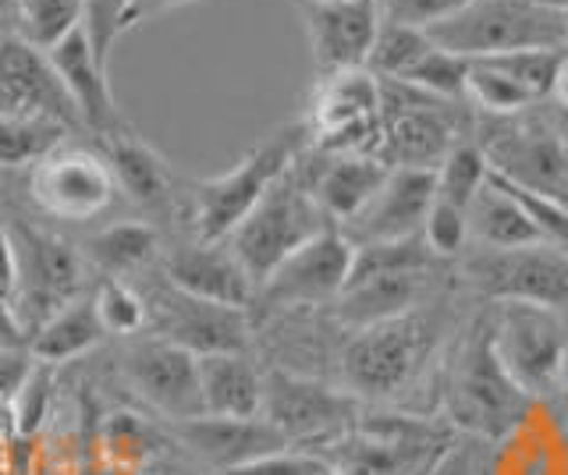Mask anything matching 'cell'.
I'll return each instance as SVG.
<instances>
[{
    "label": "cell",
    "instance_id": "8992f818",
    "mask_svg": "<svg viewBox=\"0 0 568 475\" xmlns=\"http://www.w3.org/2000/svg\"><path fill=\"white\" fill-rule=\"evenodd\" d=\"M476 146L505 182L568 206V138L537 114L484 117Z\"/></svg>",
    "mask_w": 568,
    "mask_h": 475
},
{
    "label": "cell",
    "instance_id": "f35d334b",
    "mask_svg": "<svg viewBox=\"0 0 568 475\" xmlns=\"http://www.w3.org/2000/svg\"><path fill=\"white\" fill-rule=\"evenodd\" d=\"M423 241L437 259H455L469 249V217L444 199H434L430 214L423 220Z\"/></svg>",
    "mask_w": 568,
    "mask_h": 475
},
{
    "label": "cell",
    "instance_id": "7a4b0ae2",
    "mask_svg": "<svg viewBox=\"0 0 568 475\" xmlns=\"http://www.w3.org/2000/svg\"><path fill=\"white\" fill-rule=\"evenodd\" d=\"M327 227L334 224L313 199V192L295 161V167L284 174L277 185H271V192H266L253 206V214L227 235L224 245L231 249V256L242 262L248 280L260 288L284 259L298 252L302 245L313 241L316 235H324Z\"/></svg>",
    "mask_w": 568,
    "mask_h": 475
},
{
    "label": "cell",
    "instance_id": "ffe728a7",
    "mask_svg": "<svg viewBox=\"0 0 568 475\" xmlns=\"http://www.w3.org/2000/svg\"><path fill=\"white\" fill-rule=\"evenodd\" d=\"M437 199V171L430 167H390L387 182L359 214H355L342 235L359 245L405 241L423 235V220Z\"/></svg>",
    "mask_w": 568,
    "mask_h": 475
},
{
    "label": "cell",
    "instance_id": "f6af8a7d",
    "mask_svg": "<svg viewBox=\"0 0 568 475\" xmlns=\"http://www.w3.org/2000/svg\"><path fill=\"white\" fill-rule=\"evenodd\" d=\"M0 348H26V333L4 298H0Z\"/></svg>",
    "mask_w": 568,
    "mask_h": 475
},
{
    "label": "cell",
    "instance_id": "9a60e30c",
    "mask_svg": "<svg viewBox=\"0 0 568 475\" xmlns=\"http://www.w3.org/2000/svg\"><path fill=\"white\" fill-rule=\"evenodd\" d=\"M352 262L355 245L342 235V227H327L263 280L256 288V302L271 312L334 306L352 277Z\"/></svg>",
    "mask_w": 568,
    "mask_h": 475
},
{
    "label": "cell",
    "instance_id": "f5cc1de1",
    "mask_svg": "<svg viewBox=\"0 0 568 475\" xmlns=\"http://www.w3.org/2000/svg\"><path fill=\"white\" fill-rule=\"evenodd\" d=\"M221 475H224V472H221Z\"/></svg>",
    "mask_w": 568,
    "mask_h": 475
},
{
    "label": "cell",
    "instance_id": "83f0119b",
    "mask_svg": "<svg viewBox=\"0 0 568 475\" xmlns=\"http://www.w3.org/2000/svg\"><path fill=\"white\" fill-rule=\"evenodd\" d=\"M103 338H106V330L97 316L93 295H82L71 306H64L58 316H50V320L26 341V348L40 365H64V362L89 355L97 344H103Z\"/></svg>",
    "mask_w": 568,
    "mask_h": 475
},
{
    "label": "cell",
    "instance_id": "e0dca14e",
    "mask_svg": "<svg viewBox=\"0 0 568 475\" xmlns=\"http://www.w3.org/2000/svg\"><path fill=\"white\" fill-rule=\"evenodd\" d=\"M121 380L164 419L185 422L203 415L200 359L164 338H132L121 351Z\"/></svg>",
    "mask_w": 568,
    "mask_h": 475
},
{
    "label": "cell",
    "instance_id": "d6a6232c",
    "mask_svg": "<svg viewBox=\"0 0 568 475\" xmlns=\"http://www.w3.org/2000/svg\"><path fill=\"white\" fill-rule=\"evenodd\" d=\"M18 32L40 50L58 47L85 19V0H14Z\"/></svg>",
    "mask_w": 568,
    "mask_h": 475
},
{
    "label": "cell",
    "instance_id": "6da1fadb",
    "mask_svg": "<svg viewBox=\"0 0 568 475\" xmlns=\"http://www.w3.org/2000/svg\"><path fill=\"white\" fill-rule=\"evenodd\" d=\"M306 125L281 128L242 161L217 174V178L195 182L189 192L192 203V238L200 241H227V235L253 214V206L295 167L306 143Z\"/></svg>",
    "mask_w": 568,
    "mask_h": 475
},
{
    "label": "cell",
    "instance_id": "ab89813d",
    "mask_svg": "<svg viewBox=\"0 0 568 475\" xmlns=\"http://www.w3.org/2000/svg\"><path fill=\"white\" fill-rule=\"evenodd\" d=\"M135 0H85V32H89V43H93L100 64L111 61V50L114 43L124 37V14Z\"/></svg>",
    "mask_w": 568,
    "mask_h": 475
},
{
    "label": "cell",
    "instance_id": "7c38bea8",
    "mask_svg": "<svg viewBox=\"0 0 568 475\" xmlns=\"http://www.w3.org/2000/svg\"><path fill=\"white\" fill-rule=\"evenodd\" d=\"M384 90L369 68L320 75L306 132L320 153H377Z\"/></svg>",
    "mask_w": 568,
    "mask_h": 475
},
{
    "label": "cell",
    "instance_id": "8fae6325",
    "mask_svg": "<svg viewBox=\"0 0 568 475\" xmlns=\"http://www.w3.org/2000/svg\"><path fill=\"white\" fill-rule=\"evenodd\" d=\"M263 419L288 444H316V440L334 444L359 419V397L345 386L274 365L263 373Z\"/></svg>",
    "mask_w": 568,
    "mask_h": 475
},
{
    "label": "cell",
    "instance_id": "484cf974",
    "mask_svg": "<svg viewBox=\"0 0 568 475\" xmlns=\"http://www.w3.org/2000/svg\"><path fill=\"white\" fill-rule=\"evenodd\" d=\"M100 153L106 156V164H111L118 188H124V196L156 217L171 214L174 196H178L174 192L178 182H174V171L168 167V161L150 143H142L135 132H124L114 138H103Z\"/></svg>",
    "mask_w": 568,
    "mask_h": 475
},
{
    "label": "cell",
    "instance_id": "836d02e7",
    "mask_svg": "<svg viewBox=\"0 0 568 475\" xmlns=\"http://www.w3.org/2000/svg\"><path fill=\"white\" fill-rule=\"evenodd\" d=\"M93 306H97L106 338H139V333L150 327L146 298H142L135 285H129V280H121V277L100 280L93 291Z\"/></svg>",
    "mask_w": 568,
    "mask_h": 475
},
{
    "label": "cell",
    "instance_id": "277c9868",
    "mask_svg": "<svg viewBox=\"0 0 568 475\" xmlns=\"http://www.w3.org/2000/svg\"><path fill=\"white\" fill-rule=\"evenodd\" d=\"M532 397L515 386L490 344V323L479 320L458 351L448 383V412L462 430L501 440L529 419Z\"/></svg>",
    "mask_w": 568,
    "mask_h": 475
},
{
    "label": "cell",
    "instance_id": "f907efd6",
    "mask_svg": "<svg viewBox=\"0 0 568 475\" xmlns=\"http://www.w3.org/2000/svg\"><path fill=\"white\" fill-rule=\"evenodd\" d=\"M529 4L547 8V11H558V14H565V11H568V0H529Z\"/></svg>",
    "mask_w": 568,
    "mask_h": 475
},
{
    "label": "cell",
    "instance_id": "60d3db41",
    "mask_svg": "<svg viewBox=\"0 0 568 475\" xmlns=\"http://www.w3.org/2000/svg\"><path fill=\"white\" fill-rule=\"evenodd\" d=\"M381 4V19L384 22H398V25H413L430 32L434 25L448 22L452 14H458L469 0H377Z\"/></svg>",
    "mask_w": 568,
    "mask_h": 475
},
{
    "label": "cell",
    "instance_id": "1f68e13d",
    "mask_svg": "<svg viewBox=\"0 0 568 475\" xmlns=\"http://www.w3.org/2000/svg\"><path fill=\"white\" fill-rule=\"evenodd\" d=\"M487 178H490V164L484 149L476 146V138H462L437 167V199L458 209H469V203L484 192Z\"/></svg>",
    "mask_w": 568,
    "mask_h": 475
},
{
    "label": "cell",
    "instance_id": "4316f807",
    "mask_svg": "<svg viewBox=\"0 0 568 475\" xmlns=\"http://www.w3.org/2000/svg\"><path fill=\"white\" fill-rule=\"evenodd\" d=\"M203 415L217 419H263V369L248 351L200 359Z\"/></svg>",
    "mask_w": 568,
    "mask_h": 475
},
{
    "label": "cell",
    "instance_id": "ba28073f",
    "mask_svg": "<svg viewBox=\"0 0 568 475\" xmlns=\"http://www.w3.org/2000/svg\"><path fill=\"white\" fill-rule=\"evenodd\" d=\"M384 111H381V143L377 156L390 167H430L437 171L462 138L466 117L462 103L437 100L402 82H384Z\"/></svg>",
    "mask_w": 568,
    "mask_h": 475
},
{
    "label": "cell",
    "instance_id": "8d00e7d4",
    "mask_svg": "<svg viewBox=\"0 0 568 475\" xmlns=\"http://www.w3.org/2000/svg\"><path fill=\"white\" fill-rule=\"evenodd\" d=\"M466 75H469V61L458 54H448V50H440L434 43L398 82L408 85V90L426 93V96L466 103Z\"/></svg>",
    "mask_w": 568,
    "mask_h": 475
},
{
    "label": "cell",
    "instance_id": "cb8c5ba5",
    "mask_svg": "<svg viewBox=\"0 0 568 475\" xmlns=\"http://www.w3.org/2000/svg\"><path fill=\"white\" fill-rule=\"evenodd\" d=\"M298 171L327 220L334 227H345L381 192L390 164L381 161L377 153H320V164L313 167L302 164L298 156Z\"/></svg>",
    "mask_w": 568,
    "mask_h": 475
},
{
    "label": "cell",
    "instance_id": "5bb4252c",
    "mask_svg": "<svg viewBox=\"0 0 568 475\" xmlns=\"http://www.w3.org/2000/svg\"><path fill=\"white\" fill-rule=\"evenodd\" d=\"M118 192V178L100 149L64 143L29 167V199L53 220H93L111 209Z\"/></svg>",
    "mask_w": 568,
    "mask_h": 475
},
{
    "label": "cell",
    "instance_id": "d6986e66",
    "mask_svg": "<svg viewBox=\"0 0 568 475\" xmlns=\"http://www.w3.org/2000/svg\"><path fill=\"white\" fill-rule=\"evenodd\" d=\"M298 14L320 75L366 68L384 22L377 0H298Z\"/></svg>",
    "mask_w": 568,
    "mask_h": 475
},
{
    "label": "cell",
    "instance_id": "2e32d148",
    "mask_svg": "<svg viewBox=\"0 0 568 475\" xmlns=\"http://www.w3.org/2000/svg\"><path fill=\"white\" fill-rule=\"evenodd\" d=\"M142 298H146L150 330L156 338L192 351L195 359L248 351V341H253L248 309L203 302V298H192L185 291L171 288L168 280H160V285Z\"/></svg>",
    "mask_w": 568,
    "mask_h": 475
},
{
    "label": "cell",
    "instance_id": "681fc988",
    "mask_svg": "<svg viewBox=\"0 0 568 475\" xmlns=\"http://www.w3.org/2000/svg\"><path fill=\"white\" fill-rule=\"evenodd\" d=\"M558 401H561V409L568 415V351H565V365H561V376H558Z\"/></svg>",
    "mask_w": 568,
    "mask_h": 475
},
{
    "label": "cell",
    "instance_id": "7dc6e473",
    "mask_svg": "<svg viewBox=\"0 0 568 475\" xmlns=\"http://www.w3.org/2000/svg\"><path fill=\"white\" fill-rule=\"evenodd\" d=\"M550 100L558 103L561 114H568V58L561 61V72H558V82H555V93H550Z\"/></svg>",
    "mask_w": 568,
    "mask_h": 475
},
{
    "label": "cell",
    "instance_id": "c3c4849f",
    "mask_svg": "<svg viewBox=\"0 0 568 475\" xmlns=\"http://www.w3.org/2000/svg\"><path fill=\"white\" fill-rule=\"evenodd\" d=\"M11 22L18 25V8H14V0H0V29H11Z\"/></svg>",
    "mask_w": 568,
    "mask_h": 475
},
{
    "label": "cell",
    "instance_id": "74e56055",
    "mask_svg": "<svg viewBox=\"0 0 568 475\" xmlns=\"http://www.w3.org/2000/svg\"><path fill=\"white\" fill-rule=\"evenodd\" d=\"M479 61H487L494 72H501L505 79L519 85L523 93H529L540 103V100H550V93H555L565 50H511V54L479 58Z\"/></svg>",
    "mask_w": 568,
    "mask_h": 475
},
{
    "label": "cell",
    "instance_id": "44dd1931",
    "mask_svg": "<svg viewBox=\"0 0 568 475\" xmlns=\"http://www.w3.org/2000/svg\"><path fill=\"white\" fill-rule=\"evenodd\" d=\"M160 270L171 288L185 291L203 302H217L231 309H248L256 302V285L231 256L224 241H182L160 256Z\"/></svg>",
    "mask_w": 568,
    "mask_h": 475
},
{
    "label": "cell",
    "instance_id": "f1b7e54d",
    "mask_svg": "<svg viewBox=\"0 0 568 475\" xmlns=\"http://www.w3.org/2000/svg\"><path fill=\"white\" fill-rule=\"evenodd\" d=\"M82 256H85V262H93L103 277L129 280L146 267H153L164 252H160V231L153 224L118 220V224H106L100 231L89 235Z\"/></svg>",
    "mask_w": 568,
    "mask_h": 475
},
{
    "label": "cell",
    "instance_id": "52a82bcc",
    "mask_svg": "<svg viewBox=\"0 0 568 475\" xmlns=\"http://www.w3.org/2000/svg\"><path fill=\"white\" fill-rule=\"evenodd\" d=\"M430 344L434 327L423 309L366 330H352L348 344L342 348L345 391H352L355 397L402 394L430 355Z\"/></svg>",
    "mask_w": 568,
    "mask_h": 475
},
{
    "label": "cell",
    "instance_id": "d4e9b609",
    "mask_svg": "<svg viewBox=\"0 0 568 475\" xmlns=\"http://www.w3.org/2000/svg\"><path fill=\"white\" fill-rule=\"evenodd\" d=\"M174 436L182 444L203 457L206 465L217 472H231L245 462H256L263 454H274L292 447L266 419H217V415H200L174 422Z\"/></svg>",
    "mask_w": 568,
    "mask_h": 475
},
{
    "label": "cell",
    "instance_id": "e575fe53",
    "mask_svg": "<svg viewBox=\"0 0 568 475\" xmlns=\"http://www.w3.org/2000/svg\"><path fill=\"white\" fill-rule=\"evenodd\" d=\"M430 47H434V40L426 37L423 29L381 22V32H377V40H373L366 68L384 82H398Z\"/></svg>",
    "mask_w": 568,
    "mask_h": 475
},
{
    "label": "cell",
    "instance_id": "d590c367",
    "mask_svg": "<svg viewBox=\"0 0 568 475\" xmlns=\"http://www.w3.org/2000/svg\"><path fill=\"white\" fill-rule=\"evenodd\" d=\"M466 103L484 114V117H515L537 107V100L523 93L511 79L494 72L487 61H469L466 75Z\"/></svg>",
    "mask_w": 568,
    "mask_h": 475
},
{
    "label": "cell",
    "instance_id": "603a6c76",
    "mask_svg": "<svg viewBox=\"0 0 568 475\" xmlns=\"http://www.w3.org/2000/svg\"><path fill=\"white\" fill-rule=\"evenodd\" d=\"M434 285V267H405V270H373L355 273L342 298L331 306L334 323L348 330H366L387 320H398L426 306Z\"/></svg>",
    "mask_w": 568,
    "mask_h": 475
},
{
    "label": "cell",
    "instance_id": "7402d4cb",
    "mask_svg": "<svg viewBox=\"0 0 568 475\" xmlns=\"http://www.w3.org/2000/svg\"><path fill=\"white\" fill-rule=\"evenodd\" d=\"M47 54H50L53 68H58V75L64 82L71 103H75L85 132H93L100 143L103 138L132 132L118 107L114 93H111V82H106V64H100L93 43H89L85 25L71 29L58 47L47 50Z\"/></svg>",
    "mask_w": 568,
    "mask_h": 475
},
{
    "label": "cell",
    "instance_id": "30bf717a",
    "mask_svg": "<svg viewBox=\"0 0 568 475\" xmlns=\"http://www.w3.org/2000/svg\"><path fill=\"white\" fill-rule=\"evenodd\" d=\"M448 433L405 415L355 419L327 454L331 475H426L444 457Z\"/></svg>",
    "mask_w": 568,
    "mask_h": 475
},
{
    "label": "cell",
    "instance_id": "ac0fdd59",
    "mask_svg": "<svg viewBox=\"0 0 568 475\" xmlns=\"http://www.w3.org/2000/svg\"><path fill=\"white\" fill-rule=\"evenodd\" d=\"M0 114L58 121L68 132H82V117L50 54L18 29H0Z\"/></svg>",
    "mask_w": 568,
    "mask_h": 475
},
{
    "label": "cell",
    "instance_id": "816d5d0a",
    "mask_svg": "<svg viewBox=\"0 0 568 475\" xmlns=\"http://www.w3.org/2000/svg\"><path fill=\"white\" fill-rule=\"evenodd\" d=\"M561 19H565V58H568V11L561 14Z\"/></svg>",
    "mask_w": 568,
    "mask_h": 475
},
{
    "label": "cell",
    "instance_id": "bcb514c9",
    "mask_svg": "<svg viewBox=\"0 0 568 475\" xmlns=\"http://www.w3.org/2000/svg\"><path fill=\"white\" fill-rule=\"evenodd\" d=\"M426 475H469V454L462 451V447H448L440 462Z\"/></svg>",
    "mask_w": 568,
    "mask_h": 475
},
{
    "label": "cell",
    "instance_id": "b9f144b4",
    "mask_svg": "<svg viewBox=\"0 0 568 475\" xmlns=\"http://www.w3.org/2000/svg\"><path fill=\"white\" fill-rule=\"evenodd\" d=\"M224 475H331L327 457H320L313 451H274V454H263L256 462H245L239 468H231Z\"/></svg>",
    "mask_w": 568,
    "mask_h": 475
},
{
    "label": "cell",
    "instance_id": "7bdbcfd3",
    "mask_svg": "<svg viewBox=\"0 0 568 475\" xmlns=\"http://www.w3.org/2000/svg\"><path fill=\"white\" fill-rule=\"evenodd\" d=\"M18 288V256H14V238H11V224L0 220V298L11 306Z\"/></svg>",
    "mask_w": 568,
    "mask_h": 475
},
{
    "label": "cell",
    "instance_id": "4dcf8cb0",
    "mask_svg": "<svg viewBox=\"0 0 568 475\" xmlns=\"http://www.w3.org/2000/svg\"><path fill=\"white\" fill-rule=\"evenodd\" d=\"M68 135H75V132H68L58 121L0 114V167H8V171L36 167L43 156L64 146Z\"/></svg>",
    "mask_w": 568,
    "mask_h": 475
},
{
    "label": "cell",
    "instance_id": "9c48e42d",
    "mask_svg": "<svg viewBox=\"0 0 568 475\" xmlns=\"http://www.w3.org/2000/svg\"><path fill=\"white\" fill-rule=\"evenodd\" d=\"M490 344L505 373L532 401L558 391V376L568 351V327L561 312L529 302H494Z\"/></svg>",
    "mask_w": 568,
    "mask_h": 475
},
{
    "label": "cell",
    "instance_id": "5b68a950",
    "mask_svg": "<svg viewBox=\"0 0 568 475\" xmlns=\"http://www.w3.org/2000/svg\"><path fill=\"white\" fill-rule=\"evenodd\" d=\"M18 256V288L11 312L22 327L26 341L50 316L82 298L85 288V256L71 241L32 227L29 220H8Z\"/></svg>",
    "mask_w": 568,
    "mask_h": 475
},
{
    "label": "cell",
    "instance_id": "3957f363",
    "mask_svg": "<svg viewBox=\"0 0 568 475\" xmlns=\"http://www.w3.org/2000/svg\"><path fill=\"white\" fill-rule=\"evenodd\" d=\"M426 37L448 54L479 61L511 50H565V19L529 0H469Z\"/></svg>",
    "mask_w": 568,
    "mask_h": 475
},
{
    "label": "cell",
    "instance_id": "f546056e",
    "mask_svg": "<svg viewBox=\"0 0 568 475\" xmlns=\"http://www.w3.org/2000/svg\"><path fill=\"white\" fill-rule=\"evenodd\" d=\"M466 217H469V241L476 249H523V245L544 241L532 220L526 217V209L497 185L494 174L487 178L484 192L469 203Z\"/></svg>",
    "mask_w": 568,
    "mask_h": 475
},
{
    "label": "cell",
    "instance_id": "4fadbf2b",
    "mask_svg": "<svg viewBox=\"0 0 568 475\" xmlns=\"http://www.w3.org/2000/svg\"><path fill=\"white\" fill-rule=\"evenodd\" d=\"M466 277L490 302H529L568 312V252L547 241L523 249H476L466 262Z\"/></svg>",
    "mask_w": 568,
    "mask_h": 475
},
{
    "label": "cell",
    "instance_id": "ee69618b",
    "mask_svg": "<svg viewBox=\"0 0 568 475\" xmlns=\"http://www.w3.org/2000/svg\"><path fill=\"white\" fill-rule=\"evenodd\" d=\"M185 4H195V0H135V4L129 8V14H124V32L156 19V14H164V11L185 8Z\"/></svg>",
    "mask_w": 568,
    "mask_h": 475
}]
</instances>
